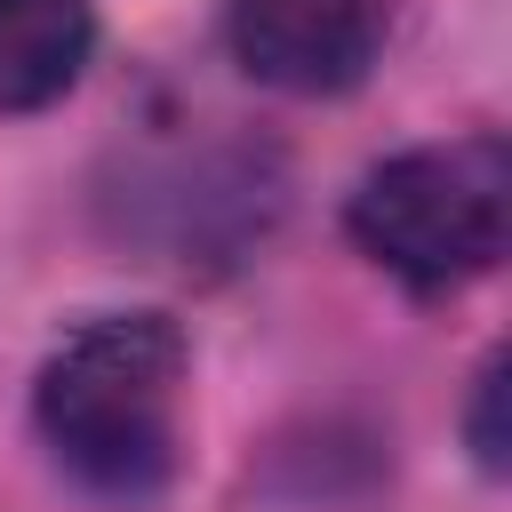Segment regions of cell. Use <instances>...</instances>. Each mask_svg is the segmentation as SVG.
I'll use <instances>...</instances> for the list:
<instances>
[{"instance_id":"7a4b0ae2","label":"cell","mask_w":512,"mask_h":512,"mask_svg":"<svg viewBox=\"0 0 512 512\" xmlns=\"http://www.w3.org/2000/svg\"><path fill=\"white\" fill-rule=\"evenodd\" d=\"M344 232L400 288L456 296V288L488 280L512 240V152L496 136L408 144L360 176Z\"/></svg>"},{"instance_id":"6da1fadb","label":"cell","mask_w":512,"mask_h":512,"mask_svg":"<svg viewBox=\"0 0 512 512\" xmlns=\"http://www.w3.org/2000/svg\"><path fill=\"white\" fill-rule=\"evenodd\" d=\"M184 328L168 312H96L32 376L48 456L104 504H144L184 456Z\"/></svg>"},{"instance_id":"3957f363","label":"cell","mask_w":512,"mask_h":512,"mask_svg":"<svg viewBox=\"0 0 512 512\" xmlns=\"http://www.w3.org/2000/svg\"><path fill=\"white\" fill-rule=\"evenodd\" d=\"M392 0H232L224 32L248 80L280 96H344L384 48Z\"/></svg>"},{"instance_id":"277c9868","label":"cell","mask_w":512,"mask_h":512,"mask_svg":"<svg viewBox=\"0 0 512 512\" xmlns=\"http://www.w3.org/2000/svg\"><path fill=\"white\" fill-rule=\"evenodd\" d=\"M96 48L88 0H0V112H40L72 96Z\"/></svg>"},{"instance_id":"5b68a950","label":"cell","mask_w":512,"mask_h":512,"mask_svg":"<svg viewBox=\"0 0 512 512\" xmlns=\"http://www.w3.org/2000/svg\"><path fill=\"white\" fill-rule=\"evenodd\" d=\"M464 432H472V456H480V472H504V360H488V368H480Z\"/></svg>"}]
</instances>
